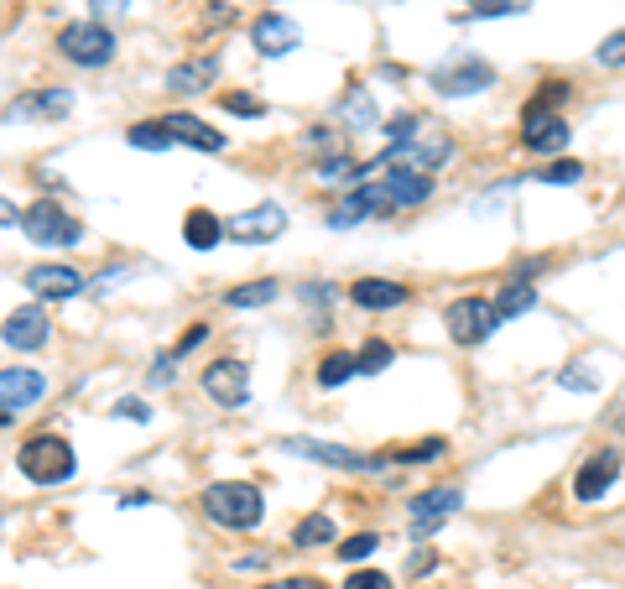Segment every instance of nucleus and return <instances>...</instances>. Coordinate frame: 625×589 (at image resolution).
<instances>
[{"label": "nucleus", "mask_w": 625, "mask_h": 589, "mask_svg": "<svg viewBox=\"0 0 625 589\" xmlns=\"http://www.w3.org/2000/svg\"><path fill=\"white\" fill-rule=\"evenodd\" d=\"M198 506H204V516L215 527H230V532H251L266 516V501H261V491L251 480H215L209 491L198 495Z\"/></svg>", "instance_id": "obj_1"}, {"label": "nucleus", "mask_w": 625, "mask_h": 589, "mask_svg": "<svg viewBox=\"0 0 625 589\" xmlns=\"http://www.w3.org/2000/svg\"><path fill=\"white\" fill-rule=\"evenodd\" d=\"M17 470L26 475L32 486H63V480H74L78 454H74V444H68L63 433H37V438L21 444Z\"/></svg>", "instance_id": "obj_2"}, {"label": "nucleus", "mask_w": 625, "mask_h": 589, "mask_svg": "<svg viewBox=\"0 0 625 589\" xmlns=\"http://www.w3.org/2000/svg\"><path fill=\"white\" fill-rule=\"evenodd\" d=\"M443 324H449V339L453 345H464V350H474V345H485L490 335H495V324H501V314H495V297H480V293H464L449 303V314H443Z\"/></svg>", "instance_id": "obj_3"}, {"label": "nucleus", "mask_w": 625, "mask_h": 589, "mask_svg": "<svg viewBox=\"0 0 625 589\" xmlns=\"http://www.w3.org/2000/svg\"><path fill=\"white\" fill-rule=\"evenodd\" d=\"M58 53L78 68H105L116 58V32L105 21H68L58 32Z\"/></svg>", "instance_id": "obj_4"}, {"label": "nucleus", "mask_w": 625, "mask_h": 589, "mask_svg": "<svg viewBox=\"0 0 625 589\" xmlns=\"http://www.w3.org/2000/svg\"><path fill=\"white\" fill-rule=\"evenodd\" d=\"M21 236L37 240V246H78V240H84V225H78L63 204L37 198V204H26V209H21Z\"/></svg>", "instance_id": "obj_5"}, {"label": "nucleus", "mask_w": 625, "mask_h": 589, "mask_svg": "<svg viewBox=\"0 0 625 589\" xmlns=\"http://www.w3.org/2000/svg\"><path fill=\"white\" fill-rule=\"evenodd\" d=\"M490 84H495V68L485 58H474V53H453L449 63H438L432 68V89L443 99H469V95H485Z\"/></svg>", "instance_id": "obj_6"}, {"label": "nucleus", "mask_w": 625, "mask_h": 589, "mask_svg": "<svg viewBox=\"0 0 625 589\" xmlns=\"http://www.w3.org/2000/svg\"><path fill=\"white\" fill-rule=\"evenodd\" d=\"M375 215H396V204H391V194L381 188V177H365L360 188H350V194L329 209V230H354V225H365V219H375Z\"/></svg>", "instance_id": "obj_7"}, {"label": "nucleus", "mask_w": 625, "mask_h": 589, "mask_svg": "<svg viewBox=\"0 0 625 589\" xmlns=\"http://www.w3.org/2000/svg\"><path fill=\"white\" fill-rule=\"evenodd\" d=\"M282 449L297 454V459H312V465H329V470H375V454H360L350 444H329V438H282Z\"/></svg>", "instance_id": "obj_8"}, {"label": "nucleus", "mask_w": 625, "mask_h": 589, "mask_svg": "<svg viewBox=\"0 0 625 589\" xmlns=\"http://www.w3.org/2000/svg\"><path fill=\"white\" fill-rule=\"evenodd\" d=\"M282 230H287V209L282 204H255L245 215H230V225H224V236L240 240V246H266Z\"/></svg>", "instance_id": "obj_9"}, {"label": "nucleus", "mask_w": 625, "mask_h": 589, "mask_svg": "<svg viewBox=\"0 0 625 589\" xmlns=\"http://www.w3.org/2000/svg\"><path fill=\"white\" fill-rule=\"evenodd\" d=\"M204 392L215 396L219 407H245V396H251V371H245V360H215V366H204Z\"/></svg>", "instance_id": "obj_10"}, {"label": "nucleus", "mask_w": 625, "mask_h": 589, "mask_svg": "<svg viewBox=\"0 0 625 589\" xmlns=\"http://www.w3.org/2000/svg\"><path fill=\"white\" fill-rule=\"evenodd\" d=\"M251 47L261 58H287L293 47H303V32H297L293 17H282V11H266V17L251 21Z\"/></svg>", "instance_id": "obj_11"}, {"label": "nucleus", "mask_w": 625, "mask_h": 589, "mask_svg": "<svg viewBox=\"0 0 625 589\" xmlns=\"http://www.w3.org/2000/svg\"><path fill=\"white\" fill-rule=\"evenodd\" d=\"M0 339L11 345V350H42L47 339H53V324H47V314H42L37 303H21V308H11V318L0 324Z\"/></svg>", "instance_id": "obj_12"}, {"label": "nucleus", "mask_w": 625, "mask_h": 589, "mask_svg": "<svg viewBox=\"0 0 625 589\" xmlns=\"http://www.w3.org/2000/svg\"><path fill=\"white\" fill-rule=\"evenodd\" d=\"M459 501L464 495L453 491V486H438V491H423L417 501L407 506V522H412V537H432V532L449 522L453 511H459Z\"/></svg>", "instance_id": "obj_13"}, {"label": "nucleus", "mask_w": 625, "mask_h": 589, "mask_svg": "<svg viewBox=\"0 0 625 589\" xmlns=\"http://www.w3.org/2000/svg\"><path fill=\"white\" fill-rule=\"evenodd\" d=\"M42 396H47V375L42 371H26V366H11V371H0V413H26V407H37Z\"/></svg>", "instance_id": "obj_14"}, {"label": "nucleus", "mask_w": 625, "mask_h": 589, "mask_svg": "<svg viewBox=\"0 0 625 589\" xmlns=\"http://www.w3.org/2000/svg\"><path fill=\"white\" fill-rule=\"evenodd\" d=\"M615 480H621V459L605 449L589 454L584 465H579V475H573V501H605L615 491Z\"/></svg>", "instance_id": "obj_15"}, {"label": "nucleus", "mask_w": 625, "mask_h": 589, "mask_svg": "<svg viewBox=\"0 0 625 589\" xmlns=\"http://www.w3.org/2000/svg\"><path fill=\"white\" fill-rule=\"evenodd\" d=\"M26 293L47 297V303H63V297L84 293V276L74 266H63V261H42V266H26Z\"/></svg>", "instance_id": "obj_16"}, {"label": "nucleus", "mask_w": 625, "mask_h": 589, "mask_svg": "<svg viewBox=\"0 0 625 589\" xmlns=\"http://www.w3.org/2000/svg\"><path fill=\"white\" fill-rule=\"evenodd\" d=\"M568 120H563V110L558 116H522V146H527L531 157H558L568 146Z\"/></svg>", "instance_id": "obj_17"}, {"label": "nucleus", "mask_w": 625, "mask_h": 589, "mask_svg": "<svg viewBox=\"0 0 625 589\" xmlns=\"http://www.w3.org/2000/svg\"><path fill=\"white\" fill-rule=\"evenodd\" d=\"M381 188L391 194L396 209H417V204H428L432 198V173H417V167L391 162V173H381Z\"/></svg>", "instance_id": "obj_18"}, {"label": "nucleus", "mask_w": 625, "mask_h": 589, "mask_svg": "<svg viewBox=\"0 0 625 589\" xmlns=\"http://www.w3.org/2000/svg\"><path fill=\"white\" fill-rule=\"evenodd\" d=\"M407 297H412L407 287H402V282H386V276H354V287H350V303L365 308V314H391V308H402Z\"/></svg>", "instance_id": "obj_19"}, {"label": "nucleus", "mask_w": 625, "mask_h": 589, "mask_svg": "<svg viewBox=\"0 0 625 589\" xmlns=\"http://www.w3.org/2000/svg\"><path fill=\"white\" fill-rule=\"evenodd\" d=\"M215 79H219V53H198V58H183L167 68L173 95H204V89H215Z\"/></svg>", "instance_id": "obj_20"}, {"label": "nucleus", "mask_w": 625, "mask_h": 589, "mask_svg": "<svg viewBox=\"0 0 625 589\" xmlns=\"http://www.w3.org/2000/svg\"><path fill=\"white\" fill-rule=\"evenodd\" d=\"M386 152H391V146H386ZM391 157L402 162V167H417V173H438V167L453 157V141L443 137V131H423L407 152H391Z\"/></svg>", "instance_id": "obj_21"}, {"label": "nucleus", "mask_w": 625, "mask_h": 589, "mask_svg": "<svg viewBox=\"0 0 625 589\" xmlns=\"http://www.w3.org/2000/svg\"><path fill=\"white\" fill-rule=\"evenodd\" d=\"M162 126L173 131V141H188V146H198V152H224V146H230V137H224V131H215L209 120L188 116V110H177V116H167Z\"/></svg>", "instance_id": "obj_22"}, {"label": "nucleus", "mask_w": 625, "mask_h": 589, "mask_svg": "<svg viewBox=\"0 0 625 589\" xmlns=\"http://www.w3.org/2000/svg\"><path fill=\"white\" fill-rule=\"evenodd\" d=\"M339 120L350 126L354 137H360V131H375V126H381V110H375L371 89H360V84H350V95L339 99Z\"/></svg>", "instance_id": "obj_23"}, {"label": "nucleus", "mask_w": 625, "mask_h": 589, "mask_svg": "<svg viewBox=\"0 0 625 589\" xmlns=\"http://www.w3.org/2000/svg\"><path fill=\"white\" fill-rule=\"evenodd\" d=\"M183 240L194 246V251H215L219 240H224V219L215 209H188L183 215Z\"/></svg>", "instance_id": "obj_24"}, {"label": "nucleus", "mask_w": 625, "mask_h": 589, "mask_svg": "<svg viewBox=\"0 0 625 589\" xmlns=\"http://www.w3.org/2000/svg\"><path fill=\"white\" fill-rule=\"evenodd\" d=\"M74 110V89H63V84H53V89H37L32 99H17L11 105V116H47V120H58Z\"/></svg>", "instance_id": "obj_25"}, {"label": "nucleus", "mask_w": 625, "mask_h": 589, "mask_svg": "<svg viewBox=\"0 0 625 589\" xmlns=\"http://www.w3.org/2000/svg\"><path fill=\"white\" fill-rule=\"evenodd\" d=\"M360 375V360H354L350 350H329L324 360H318V386L324 392H339L344 381H354Z\"/></svg>", "instance_id": "obj_26"}, {"label": "nucleus", "mask_w": 625, "mask_h": 589, "mask_svg": "<svg viewBox=\"0 0 625 589\" xmlns=\"http://www.w3.org/2000/svg\"><path fill=\"white\" fill-rule=\"evenodd\" d=\"M443 449H449L443 438H423V444H407V449H386V454H375V470H386V465H432Z\"/></svg>", "instance_id": "obj_27"}, {"label": "nucleus", "mask_w": 625, "mask_h": 589, "mask_svg": "<svg viewBox=\"0 0 625 589\" xmlns=\"http://www.w3.org/2000/svg\"><path fill=\"white\" fill-rule=\"evenodd\" d=\"M568 95H573V84L568 79H547V84H537V95L522 105V116H558L568 105Z\"/></svg>", "instance_id": "obj_28"}, {"label": "nucleus", "mask_w": 625, "mask_h": 589, "mask_svg": "<svg viewBox=\"0 0 625 589\" xmlns=\"http://www.w3.org/2000/svg\"><path fill=\"white\" fill-rule=\"evenodd\" d=\"M318 183H329V188H344V183H365V162H354L350 152H339V157H324L318 162Z\"/></svg>", "instance_id": "obj_29"}, {"label": "nucleus", "mask_w": 625, "mask_h": 589, "mask_svg": "<svg viewBox=\"0 0 625 589\" xmlns=\"http://www.w3.org/2000/svg\"><path fill=\"white\" fill-rule=\"evenodd\" d=\"M537 308V293H531V282H511L506 293H495V314H501V324L506 318H522Z\"/></svg>", "instance_id": "obj_30"}, {"label": "nucleus", "mask_w": 625, "mask_h": 589, "mask_svg": "<svg viewBox=\"0 0 625 589\" xmlns=\"http://www.w3.org/2000/svg\"><path fill=\"white\" fill-rule=\"evenodd\" d=\"M125 141H131L136 152H167V146H173V131H167L162 120H136V126L125 131Z\"/></svg>", "instance_id": "obj_31"}, {"label": "nucleus", "mask_w": 625, "mask_h": 589, "mask_svg": "<svg viewBox=\"0 0 625 589\" xmlns=\"http://www.w3.org/2000/svg\"><path fill=\"white\" fill-rule=\"evenodd\" d=\"M272 297H276V282H272V276H255V282L230 287L224 303H230V308H261V303H272Z\"/></svg>", "instance_id": "obj_32"}, {"label": "nucleus", "mask_w": 625, "mask_h": 589, "mask_svg": "<svg viewBox=\"0 0 625 589\" xmlns=\"http://www.w3.org/2000/svg\"><path fill=\"white\" fill-rule=\"evenodd\" d=\"M417 137H423V116H417V110H402V116L386 120V146L391 152H407Z\"/></svg>", "instance_id": "obj_33"}, {"label": "nucleus", "mask_w": 625, "mask_h": 589, "mask_svg": "<svg viewBox=\"0 0 625 589\" xmlns=\"http://www.w3.org/2000/svg\"><path fill=\"white\" fill-rule=\"evenodd\" d=\"M324 543H333L329 516H303V522L293 527V548H324Z\"/></svg>", "instance_id": "obj_34"}, {"label": "nucleus", "mask_w": 625, "mask_h": 589, "mask_svg": "<svg viewBox=\"0 0 625 589\" xmlns=\"http://www.w3.org/2000/svg\"><path fill=\"white\" fill-rule=\"evenodd\" d=\"M527 0H469V11L459 21H490V17H522Z\"/></svg>", "instance_id": "obj_35"}, {"label": "nucleus", "mask_w": 625, "mask_h": 589, "mask_svg": "<svg viewBox=\"0 0 625 589\" xmlns=\"http://www.w3.org/2000/svg\"><path fill=\"white\" fill-rule=\"evenodd\" d=\"M303 146L318 152V162H324V157H339V152H344V137H339L333 126H312L308 137H303Z\"/></svg>", "instance_id": "obj_36"}, {"label": "nucleus", "mask_w": 625, "mask_h": 589, "mask_svg": "<svg viewBox=\"0 0 625 589\" xmlns=\"http://www.w3.org/2000/svg\"><path fill=\"white\" fill-rule=\"evenodd\" d=\"M375 548H381V537H375V532H354V537H344V543H339L333 553H339L344 564H365Z\"/></svg>", "instance_id": "obj_37"}, {"label": "nucleus", "mask_w": 625, "mask_h": 589, "mask_svg": "<svg viewBox=\"0 0 625 589\" xmlns=\"http://www.w3.org/2000/svg\"><path fill=\"white\" fill-rule=\"evenodd\" d=\"M579 177H584V162L558 157V162H547L542 173H537V183H552V188H563V183H579Z\"/></svg>", "instance_id": "obj_38"}, {"label": "nucleus", "mask_w": 625, "mask_h": 589, "mask_svg": "<svg viewBox=\"0 0 625 589\" xmlns=\"http://www.w3.org/2000/svg\"><path fill=\"white\" fill-rule=\"evenodd\" d=\"M354 360H360V375H381L391 366V345H386V339H371V345L354 355Z\"/></svg>", "instance_id": "obj_39"}, {"label": "nucleus", "mask_w": 625, "mask_h": 589, "mask_svg": "<svg viewBox=\"0 0 625 589\" xmlns=\"http://www.w3.org/2000/svg\"><path fill=\"white\" fill-rule=\"evenodd\" d=\"M594 63H600V68H625V26L610 32V37L594 47Z\"/></svg>", "instance_id": "obj_40"}, {"label": "nucleus", "mask_w": 625, "mask_h": 589, "mask_svg": "<svg viewBox=\"0 0 625 589\" xmlns=\"http://www.w3.org/2000/svg\"><path fill=\"white\" fill-rule=\"evenodd\" d=\"M219 105H224V116H240V120L266 116V105H261V99H255V95H234V89H230L224 99H219Z\"/></svg>", "instance_id": "obj_41"}, {"label": "nucleus", "mask_w": 625, "mask_h": 589, "mask_svg": "<svg viewBox=\"0 0 625 589\" xmlns=\"http://www.w3.org/2000/svg\"><path fill=\"white\" fill-rule=\"evenodd\" d=\"M110 417H131V423H152V402H146V396H120L116 407H110Z\"/></svg>", "instance_id": "obj_42"}, {"label": "nucleus", "mask_w": 625, "mask_h": 589, "mask_svg": "<svg viewBox=\"0 0 625 589\" xmlns=\"http://www.w3.org/2000/svg\"><path fill=\"white\" fill-rule=\"evenodd\" d=\"M204 339H209V324H194V329H183V335H177V345H173V350H167V355H173V360H183V355H188V350H198Z\"/></svg>", "instance_id": "obj_43"}, {"label": "nucleus", "mask_w": 625, "mask_h": 589, "mask_svg": "<svg viewBox=\"0 0 625 589\" xmlns=\"http://www.w3.org/2000/svg\"><path fill=\"white\" fill-rule=\"evenodd\" d=\"M558 386H568V392H600V381L584 371V366H573V371L558 375Z\"/></svg>", "instance_id": "obj_44"}, {"label": "nucleus", "mask_w": 625, "mask_h": 589, "mask_svg": "<svg viewBox=\"0 0 625 589\" xmlns=\"http://www.w3.org/2000/svg\"><path fill=\"white\" fill-rule=\"evenodd\" d=\"M344 589H391V579L381 569H354L350 579H344Z\"/></svg>", "instance_id": "obj_45"}, {"label": "nucleus", "mask_w": 625, "mask_h": 589, "mask_svg": "<svg viewBox=\"0 0 625 589\" xmlns=\"http://www.w3.org/2000/svg\"><path fill=\"white\" fill-rule=\"evenodd\" d=\"M255 589H329V585L312 579V574H297V579H272V585H255Z\"/></svg>", "instance_id": "obj_46"}, {"label": "nucleus", "mask_w": 625, "mask_h": 589, "mask_svg": "<svg viewBox=\"0 0 625 589\" xmlns=\"http://www.w3.org/2000/svg\"><path fill=\"white\" fill-rule=\"evenodd\" d=\"M89 6H95V21L120 17V11H131V0H89Z\"/></svg>", "instance_id": "obj_47"}, {"label": "nucleus", "mask_w": 625, "mask_h": 589, "mask_svg": "<svg viewBox=\"0 0 625 589\" xmlns=\"http://www.w3.org/2000/svg\"><path fill=\"white\" fill-rule=\"evenodd\" d=\"M303 297H308V303H329L333 287H329V282H308V287H303Z\"/></svg>", "instance_id": "obj_48"}, {"label": "nucleus", "mask_w": 625, "mask_h": 589, "mask_svg": "<svg viewBox=\"0 0 625 589\" xmlns=\"http://www.w3.org/2000/svg\"><path fill=\"white\" fill-rule=\"evenodd\" d=\"M0 225H21V209L11 198H0Z\"/></svg>", "instance_id": "obj_49"}]
</instances>
